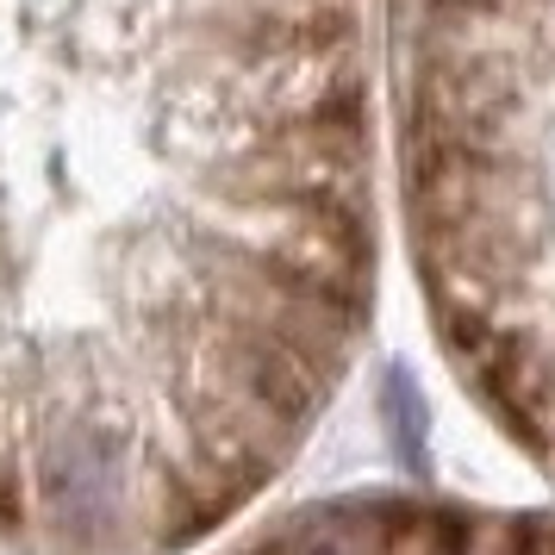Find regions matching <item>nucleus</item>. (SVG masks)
Listing matches in <instances>:
<instances>
[{
  "instance_id": "obj_2",
  "label": "nucleus",
  "mask_w": 555,
  "mask_h": 555,
  "mask_svg": "<svg viewBox=\"0 0 555 555\" xmlns=\"http://www.w3.org/2000/svg\"><path fill=\"white\" fill-rule=\"evenodd\" d=\"M380 138L437 356L555 487V0H380Z\"/></svg>"
},
{
  "instance_id": "obj_3",
  "label": "nucleus",
  "mask_w": 555,
  "mask_h": 555,
  "mask_svg": "<svg viewBox=\"0 0 555 555\" xmlns=\"http://www.w3.org/2000/svg\"><path fill=\"white\" fill-rule=\"evenodd\" d=\"M231 555H555V505L362 487L281 512Z\"/></svg>"
},
{
  "instance_id": "obj_1",
  "label": "nucleus",
  "mask_w": 555,
  "mask_h": 555,
  "mask_svg": "<svg viewBox=\"0 0 555 555\" xmlns=\"http://www.w3.org/2000/svg\"><path fill=\"white\" fill-rule=\"evenodd\" d=\"M380 0H0V550L188 555L380 300Z\"/></svg>"
}]
</instances>
